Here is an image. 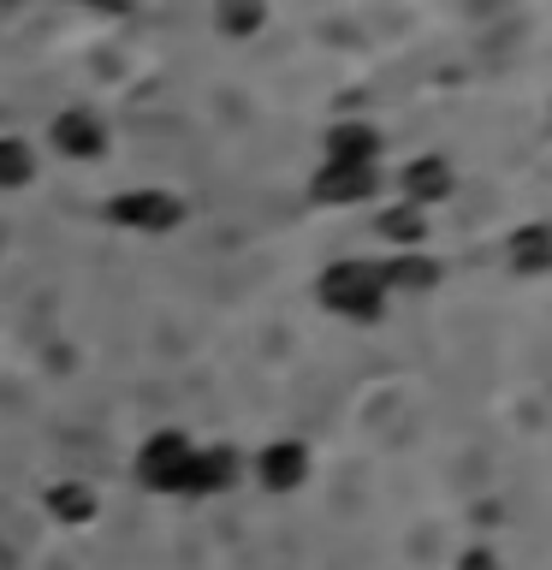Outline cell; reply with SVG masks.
I'll list each match as a JSON object with an SVG mask.
<instances>
[{"label": "cell", "mask_w": 552, "mask_h": 570, "mask_svg": "<svg viewBox=\"0 0 552 570\" xmlns=\"http://www.w3.org/2000/svg\"><path fill=\"white\" fill-rule=\"evenodd\" d=\"M48 511L60 517V523H89V517H96V488L60 481V488H48Z\"/></svg>", "instance_id": "cell-8"}, {"label": "cell", "mask_w": 552, "mask_h": 570, "mask_svg": "<svg viewBox=\"0 0 552 570\" xmlns=\"http://www.w3.org/2000/svg\"><path fill=\"white\" fill-rule=\"evenodd\" d=\"M53 149L60 155H71V160H96L101 149H107V131H101V119L96 114H83V107H71V114H60L53 119Z\"/></svg>", "instance_id": "cell-4"}, {"label": "cell", "mask_w": 552, "mask_h": 570, "mask_svg": "<svg viewBox=\"0 0 552 570\" xmlns=\"http://www.w3.org/2000/svg\"><path fill=\"white\" fill-rule=\"evenodd\" d=\"M0 7H7V0H0Z\"/></svg>", "instance_id": "cell-11"}, {"label": "cell", "mask_w": 552, "mask_h": 570, "mask_svg": "<svg viewBox=\"0 0 552 570\" xmlns=\"http://www.w3.org/2000/svg\"><path fill=\"white\" fill-rule=\"evenodd\" d=\"M381 285L386 274L381 267H368V262H338L321 274V297L333 303V309H345V315H374L381 309Z\"/></svg>", "instance_id": "cell-3"}, {"label": "cell", "mask_w": 552, "mask_h": 570, "mask_svg": "<svg viewBox=\"0 0 552 570\" xmlns=\"http://www.w3.org/2000/svg\"><path fill=\"white\" fill-rule=\"evenodd\" d=\"M214 24L226 36H249L262 24V0H214Z\"/></svg>", "instance_id": "cell-10"}, {"label": "cell", "mask_w": 552, "mask_h": 570, "mask_svg": "<svg viewBox=\"0 0 552 570\" xmlns=\"http://www.w3.org/2000/svg\"><path fill=\"white\" fill-rule=\"evenodd\" d=\"M101 214L114 226H125V232H149V238H160V232H172L178 220H185V203L167 196V190H125Z\"/></svg>", "instance_id": "cell-2"}, {"label": "cell", "mask_w": 552, "mask_h": 570, "mask_svg": "<svg viewBox=\"0 0 552 570\" xmlns=\"http://www.w3.org/2000/svg\"><path fill=\"white\" fill-rule=\"evenodd\" d=\"M36 178V149L24 137H0V190H18Z\"/></svg>", "instance_id": "cell-9"}, {"label": "cell", "mask_w": 552, "mask_h": 570, "mask_svg": "<svg viewBox=\"0 0 552 570\" xmlns=\"http://www.w3.org/2000/svg\"><path fill=\"white\" fill-rule=\"evenodd\" d=\"M303 470H309V452H303L297 440H279V445H267V452L256 458V475H262V488H274V493H292Z\"/></svg>", "instance_id": "cell-6"}, {"label": "cell", "mask_w": 552, "mask_h": 570, "mask_svg": "<svg viewBox=\"0 0 552 570\" xmlns=\"http://www.w3.org/2000/svg\"><path fill=\"white\" fill-rule=\"evenodd\" d=\"M190 458H196V445H190L185 428H160V434H149V440H142V452H137V488L185 493Z\"/></svg>", "instance_id": "cell-1"}, {"label": "cell", "mask_w": 552, "mask_h": 570, "mask_svg": "<svg viewBox=\"0 0 552 570\" xmlns=\"http://www.w3.org/2000/svg\"><path fill=\"white\" fill-rule=\"evenodd\" d=\"M368 185H374L368 167H338L333 160V167L315 178V196L321 203H356V196H368Z\"/></svg>", "instance_id": "cell-7"}, {"label": "cell", "mask_w": 552, "mask_h": 570, "mask_svg": "<svg viewBox=\"0 0 552 570\" xmlns=\"http://www.w3.org/2000/svg\"><path fill=\"white\" fill-rule=\"evenodd\" d=\"M231 481H238V458L226 452V445H196V458H190V475H185V493L190 499H203V493H226Z\"/></svg>", "instance_id": "cell-5"}]
</instances>
